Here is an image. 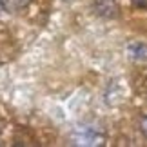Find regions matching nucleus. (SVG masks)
<instances>
[{"mask_svg": "<svg viewBox=\"0 0 147 147\" xmlns=\"http://www.w3.org/2000/svg\"><path fill=\"white\" fill-rule=\"evenodd\" d=\"M71 142L75 145H104L105 142V134L100 127L93 125V123H80L73 129L71 133Z\"/></svg>", "mask_w": 147, "mask_h": 147, "instance_id": "nucleus-1", "label": "nucleus"}, {"mask_svg": "<svg viewBox=\"0 0 147 147\" xmlns=\"http://www.w3.org/2000/svg\"><path fill=\"white\" fill-rule=\"evenodd\" d=\"M136 7H147V0H134Z\"/></svg>", "mask_w": 147, "mask_h": 147, "instance_id": "nucleus-5", "label": "nucleus"}, {"mask_svg": "<svg viewBox=\"0 0 147 147\" xmlns=\"http://www.w3.org/2000/svg\"><path fill=\"white\" fill-rule=\"evenodd\" d=\"M0 133H2V129H0Z\"/></svg>", "mask_w": 147, "mask_h": 147, "instance_id": "nucleus-7", "label": "nucleus"}, {"mask_svg": "<svg viewBox=\"0 0 147 147\" xmlns=\"http://www.w3.org/2000/svg\"><path fill=\"white\" fill-rule=\"evenodd\" d=\"M94 11L104 18H115L118 15V5L115 0H94Z\"/></svg>", "mask_w": 147, "mask_h": 147, "instance_id": "nucleus-2", "label": "nucleus"}, {"mask_svg": "<svg viewBox=\"0 0 147 147\" xmlns=\"http://www.w3.org/2000/svg\"><path fill=\"white\" fill-rule=\"evenodd\" d=\"M7 7V0H0V11H5Z\"/></svg>", "mask_w": 147, "mask_h": 147, "instance_id": "nucleus-6", "label": "nucleus"}, {"mask_svg": "<svg viewBox=\"0 0 147 147\" xmlns=\"http://www.w3.org/2000/svg\"><path fill=\"white\" fill-rule=\"evenodd\" d=\"M127 53L133 60L136 62H145L147 60V44L144 42H131L127 46Z\"/></svg>", "mask_w": 147, "mask_h": 147, "instance_id": "nucleus-3", "label": "nucleus"}, {"mask_svg": "<svg viewBox=\"0 0 147 147\" xmlns=\"http://www.w3.org/2000/svg\"><path fill=\"white\" fill-rule=\"evenodd\" d=\"M140 131H142V134L147 138V116H144L142 122H140Z\"/></svg>", "mask_w": 147, "mask_h": 147, "instance_id": "nucleus-4", "label": "nucleus"}]
</instances>
